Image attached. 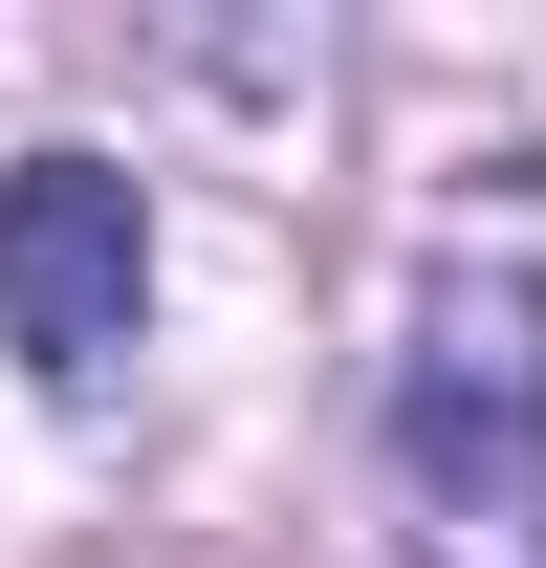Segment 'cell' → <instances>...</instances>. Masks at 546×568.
<instances>
[{"mask_svg": "<svg viewBox=\"0 0 546 568\" xmlns=\"http://www.w3.org/2000/svg\"><path fill=\"white\" fill-rule=\"evenodd\" d=\"M394 481L437 568H546V263H437L394 351Z\"/></svg>", "mask_w": 546, "mask_h": 568, "instance_id": "1", "label": "cell"}, {"mask_svg": "<svg viewBox=\"0 0 546 568\" xmlns=\"http://www.w3.org/2000/svg\"><path fill=\"white\" fill-rule=\"evenodd\" d=\"M153 328V197L110 175V153H22L0 175V351H22V394H110Z\"/></svg>", "mask_w": 546, "mask_h": 568, "instance_id": "2", "label": "cell"}]
</instances>
